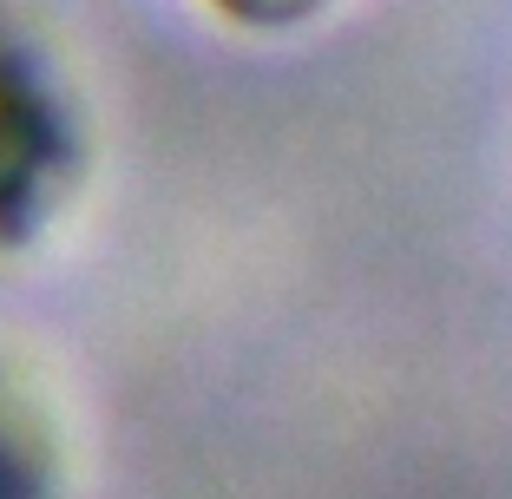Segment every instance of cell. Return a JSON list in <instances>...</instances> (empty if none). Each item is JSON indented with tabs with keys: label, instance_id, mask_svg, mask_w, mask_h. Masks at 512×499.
Segmentation results:
<instances>
[{
	"label": "cell",
	"instance_id": "obj_1",
	"mask_svg": "<svg viewBox=\"0 0 512 499\" xmlns=\"http://www.w3.org/2000/svg\"><path fill=\"white\" fill-rule=\"evenodd\" d=\"M73 178V132L40 60L0 20V243H20L53 217Z\"/></svg>",
	"mask_w": 512,
	"mask_h": 499
},
{
	"label": "cell",
	"instance_id": "obj_2",
	"mask_svg": "<svg viewBox=\"0 0 512 499\" xmlns=\"http://www.w3.org/2000/svg\"><path fill=\"white\" fill-rule=\"evenodd\" d=\"M211 7L243 33H289V27H309L329 0H211Z\"/></svg>",
	"mask_w": 512,
	"mask_h": 499
}]
</instances>
